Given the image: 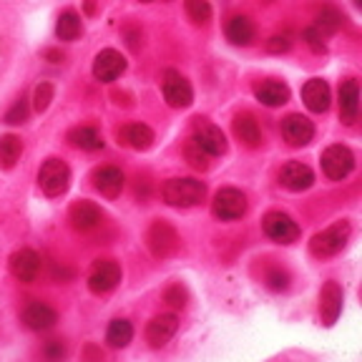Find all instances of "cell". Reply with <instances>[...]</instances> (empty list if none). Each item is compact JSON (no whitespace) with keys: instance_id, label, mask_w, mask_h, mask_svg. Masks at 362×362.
Returning <instances> with one entry per match:
<instances>
[{"instance_id":"obj_1","label":"cell","mask_w":362,"mask_h":362,"mask_svg":"<svg viewBox=\"0 0 362 362\" xmlns=\"http://www.w3.org/2000/svg\"><path fill=\"white\" fill-rule=\"evenodd\" d=\"M161 197L169 206H179V209H189L197 206L206 197V184L199 179H169L161 187Z\"/></svg>"},{"instance_id":"obj_2","label":"cell","mask_w":362,"mask_h":362,"mask_svg":"<svg viewBox=\"0 0 362 362\" xmlns=\"http://www.w3.org/2000/svg\"><path fill=\"white\" fill-rule=\"evenodd\" d=\"M350 221H334L332 226H327L325 232L315 234L310 242V252L315 257H320V259H325V257H334L339 255L342 249H345L347 239H350Z\"/></svg>"},{"instance_id":"obj_3","label":"cell","mask_w":362,"mask_h":362,"mask_svg":"<svg viewBox=\"0 0 362 362\" xmlns=\"http://www.w3.org/2000/svg\"><path fill=\"white\" fill-rule=\"evenodd\" d=\"M38 184L45 197H63L71 187V169L61 158H48L38 171Z\"/></svg>"},{"instance_id":"obj_4","label":"cell","mask_w":362,"mask_h":362,"mask_svg":"<svg viewBox=\"0 0 362 362\" xmlns=\"http://www.w3.org/2000/svg\"><path fill=\"white\" fill-rule=\"evenodd\" d=\"M322 171L329 181H342L355 169V153L342 144H332L322 151Z\"/></svg>"},{"instance_id":"obj_5","label":"cell","mask_w":362,"mask_h":362,"mask_svg":"<svg viewBox=\"0 0 362 362\" xmlns=\"http://www.w3.org/2000/svg\"><path fill=\"white\" fill-rule=\"evenodd\" d=\"M247 197H244V192H239V189H219L214 197V202H211V211H214L216 219L221 221H234V219H242L244 214H247Z\"/></svg>"},{"instance_id":"obj_6","label":"cell","mask_w":362,"mask_h":362,"mask_svg":"<svg viewBox=\"0 0 362 362\" xmlns=\"http://www.w3.org/2000/svg\"><path fill=\"white\" fill-rule=\"evenodd\" d=\"M146 244H148V249H151L153 257L166 259V257L179 252L181 239L171 224H166V221H153L151 229H148V234H146Z\"/></svg>"},{"instance_id":"obj_7","label":"cell","mask_w":362,"mask_h":362,"mask_svg":"<svg viewBox=\"0 0 362 362\" xmlns=\"http://www.w3.org/2000/svg\"><path fill=\"white\" fill-rule=\"evenodd\" d=\"M262 229H264V234L272 242L277 244H292L300 239V226H297V221L292 216L284 214V211H269V214H264Z\"/></svg>"},{"instance_id":"obj_8","label":"cell","mask_w":362,"mask_h":362,"mask_svg":"<svg viewBox=\"0 0 362 362\" xmlns=\"http://www.w3.org/2000/svg\"><path fill=\"white\" fill-rule=\"evenodd\" d=\"M194 144L202 148L206 156H224L229 144H226V136L219 126L209 124L206 119H197L194 124Z\"/></svg>"},{"instance_id":"obj_9","label":"cell","mask_w":362,"mask_h":362,"mask_svg":"<svg viewBox=\"0 0 362 362\" xmlns=\"http://www.w3.org/2000/svg\"><path fill=\"white\" fill-rule=\"evenodd\" d=\"M161 88H164V98L171 108H189L194 103V88L179 71H166L164 81H161Z\"/></svg>"},{"instance_id":"obj_10","label":"cell","mask_w":362,"mask_h":362,"mask_svg":"<svg viewBox=\"0 0 362 362\" xmlns=\"http://www.w3.org/2000/svg\"><path fill=\"white\" fill-rule=\"evenodd\" d=\"M119 282H121V267L119 262L113 259H98L88 274V289L93 294L113 292V289L119 287Z\"/></svg>"},{"instance_id":"obj_11","label":"cell","mask_w":362,"mask_h":362,"mask_svg":"<svg viewBox=\"0 0 362 362\" xmlns=\"http://www.w3.org/2000/svg\"><path fill=\"white\" fill-rule=\"evenodd\" d=\"M282 136L289 146H307L315 139V124L302 113H289L287 119H282Z\"/></svg>"},{"instance_id":"obj_12","label":"cell","mask_w":362,"mask_h":362,"mask_svg":"<svg viewBox=\"0 0 362 362\" xmlns=\"http://www.w3.org/2000/svg\"><path fill=\"white\" fill-rule=\"evenodd\" d=\"M342 302H345V292H342V287H339L337 282L329 279L322 287V292H320V317H322L325 327H332L339 320V315H342Z\"/></svg>"},{"instance_id":"obj_13","label":"cell","mask_w":362,"mask_h":362,"mask_svg":"<svg viewBox=\"0 0 362 362\" xmlns=\"http://www.w3.org/2000/svg\"><path fill=\"white\" fill-rule=\"evenodd\" d=\"M126 71V58L113 48H103L93 61V78L101 83H113Z\"/></svg>"},{"instance_id":"obj_14","label":"cell","mask_w":362,"mask_h":362,"mask_svg":"<svg viewBox=\"0 0 362 362\" xmlns=\"http://www.w3.org/2000/svg\"><path fill=\"white\" fill-rule=\"evenodd\" d=\"M11 272H13V277L21 279V282H25V284L35 282L40 274V257L28 247L18 249V252L11 255Z\"/></svg>"},{"instance_id":"obj_15","label":"cell","mask_w":362,"mask_h":362,"mask_svg":"<svg viewBox=\"0 0 362 362\" xmlns=\"http://www.w3.org/2000/svg\"><path fill=\"white\" fill-rule=\"evenodd\" d=\"M68 219H71V224H74V229H78V232H93L96 226H101L103 221V211L98 204L93 202H76L74 206H71V211H68Z\"/></svg>"},{"instance_id":"obj_16","label":"cell","mask_w":362,"mask_h":362,"mask_svg":"<svg viewBox=\"0 0 362 362\" xmlns=\"http://www.w3.org/2000/svg\"><path fill=\"white\" fill-rule=\"evenodd\" d=\"M279 181L289 192H307L315 184V171L307 164H302V161H289L279 171Z\"/></svg>"},{"instance_id":"obj_17","label":"cell","mask_w":362,"mask_h":362,"mask_svg":"<svg viewBox=\"0 0 362 362\" xmlns=\"http://www.w3.org/2000/svg\"><path fill=\"white\" fill-rule=\"evenodd\" d=\"M124 184H126L124 171L116 169V166H101V169L93 171V187H96V192L106 199L121 197Z\"/></svg>"},{"instance_id":"obj_18","label":"cell","mask_w":362,"mask_h":362,"mask_svg":"<svg viewBox=\"0 0 362 362\" xmlns=\"http://www.w3.org/2000/svg\"><path fill=\"white\" fill-rule=\"evenodd\" d=\"M58 315L53 307L43 305V302H30L25 310H23V325L33 332H45V329L56 327Z\"/></svg>"},{"instance_id":"obj_19","label":"cell","mask_w":362,"mask_h":362,"mask_svg":"<svg viewBox=\"0 0 362 362\" xmlns=\"http://www.w3.org/2000/svg\"><path fill=\"white\" fill-rule=\"evenodd\" d=\"M176 329H179L176 315H156L151 322L146 325V342L158 350V347H164L166 342L174 337Z\"/></svg>"},{"instance_id":"obj_20","label":"cell","mask_w":362,"mask_h":362,"mask_svg":"<svg viewBox=\"0 0 362 362\" xmlns=\"http://www.w3.org/2000/svg\"><path fill=\"white\" fill-rule=\"evenodd\" d=\"M302 101L312 113H325L329 108V101H332L329 86L322 78H310L302 86Z\"/></svg>"},{"instance_id":"obj_21","label":"cell","mask_w":362,"mask_h":362,"mask_svg":"<svg viewBox=\"0 0 362 362\" xmlns=\"http://www.w3.org/2000/svg\"><path fill=\"white\" fill-rule=\"evenodd\" d=\"M339 119L345 124H355L357 111H360V88H357V81H342L339 86Z\"/></svg>"},{"instance_id":"obj_22","label":"cell","mask_w":362,"mask_h":362,"mask_svg":"<svg viewBox=\"0 0 362 362\" xmlns=\"http://www.w3.org/2000/svg\"><path fill=\"white\" fill-rule=\"evenodd\" d=\"M255 96L262 106L277 108L289 101V88L284 83H279V81H262V83L255 88Z\"/></svg>"},{"instance_id":"obj_23","label":"cell","mask_w":362,"mask_h":362,"mask_svg":"<svg viewBox=\"0 0 362 362\" xmlns=\"http://www.w3.org/2000/svg\"><path fill=\"white\" fill-rule=\"evenodd\" d=\"M119 139L134 151H146L153 146V131L146 124H126L119 131Z\"/></svg>"},{"instance_id":"obj_24","label":"cell","mask_w":362,"mask_h":362,"mask_svg":"<svg viewBox=\"0 0 362 362\" xmlns=\"http://www.w3.org/2000/svg\"><path fill=\"white\" fill-rule=\"evenodd\" d=\"M234 134H237V139L244 146L249 148L262 146V129L252 113H239L237 119H234Z\"/></svg>"},{"instance_id":"obj_25","label":"cell","mask_w":362,"mask_h":362,"mask_svg":"<svg viewBox=\"0 0 362 362\" xmlns=\"http://www.w3.org/2000/svg\"><path fill=\"white\" fill-rule=\"evenodd\" d=\"M68 141H71V146L83 148V151H98L106 144L103 134L96 126H76V129L68 131Z\"/></svg>"},{"instance_id":"obj_26","label":"cell","mask_w":362,"mask_h":362,"mask_svg":"<svg viewBox=\"0 0 362 362\" xmlns=\"http://www.w3.org/2000/svg\"><path fill=\"white\" fill-rule=\"evenodd\" d=\"M255 23L247 16H234L226 23V38L232 40L234 45H249L255 40Z\"/></svg>"},{"instance_id":"obj_27","label":"cell","mask_w":362,"mask_h":362,"mask_svg":"<svg viewBox=\"0 0 362 362\" xmlns=\"http://www.w3.org/2000/svg\"><path fill=\"white\" fill-rule=\"evenodd\" d=\"M81 33H83V23H81L78 13H74V11L61 13V18H58V23H56L58 38L66 40V43H74V40L81 38Z\"/></svg>"},{"instance_id":"obj_28","label":"cell","mask_w":362,"mask_h":362,"mask_svg":"<svg viewBox=\"0 0 362 362\" xmlns=\"http://www.w3.org/2000/svg\"><path fill=\"white\" fill-rule=\"evenodd\" d=\"M21 153H23L21 136H16V134L0 136V169H13V166L18 164Z\"/></svg>"},{"instance_id":"obj_29","label":"cell","mask_w":362,"mask_h":362,"mask_svg":"<svg viewBox=\"0 0 362 362\" xmlns=\"http://www.w3.org/2000/svg\"><path fill=\"white\" fill-rule=\"evenodd\" d=\"M134 339V327H131L129 320H113L108 325V332H106V342L113 347V350H121L126 347Z\"/></svg>"},{"instance_id":"obj_30","label":"cell","mask_w":362,"mask_h":362,"mask_svg":"<svg viewBox=\"0 0 362 362\" xmlns=\"http://www.w3.org/2000/svg\"><path fill=\"white\" fill-rule=\"evenodd\" d=\"M342 21H345V18L339 16V11H334V8H322V11L317 13V21L312 28L325 38V35L337 33V30L342 28Z\"/></svg>"},{"instance_id":"obj_31","label":"cell","mask_w":362,"mask_h":362,"mask_svg":"<svg viewBox=\"0 0 362 362\" xmlns=\"http://www.w3.org/2000/svg\"><path fill=\"white\" fill-rule=\"evenodd\" d=\"M184 8H187L189 21L197 23V25H204V23L211 21V6H209V0H187V3H184Z\"/></svg>"},{"instance_id":"obj_32","label":"cell","mask_w":362,"mask_h":362,"mask_svg":"<svg viewBox=\"0 0 362 362\" xmlns=\"http://www.w3.org/2000/svg\"><path fill=\"white\" fill-rule=\"evenodd\" d=\"M51 101H53V86L48 83V81H40L33 90V108L38 113H43V111H48Z\"/></svg>"},{"instance_id":"obj_33","label":"cell","mask_w":362,"mask_h":362,"mask_svg":"<svg viewBox=\"0 0 362 362\" xmlns=\"http://www.w3.org/2000/svg\"><path fill=\"white\" fill-rule=\"evenodd\" d=\"M28 113H30L28 101H25V98L21 96L16 103H13L11 108H8V113H6V124H11V126L25 124V121H28Z\"/></svg>"},{"instance_id":"obj_34","label":"cell","mask_w":362,"mask_h":362,"mask_svg":"<svg viewBox=\"0 0 362 362\" xmlns=\"http://www.w3.org/2000/svg\"><path fill=\"white\" fill-rule=\"evenodd\" d=\"M267 284L272 289H287L289 287V274L284 269H269L267 272Z\"/></svg>"},{"instance_id":"obj_35","label":"cell","mask_w":362,"mask_h":362,"mask_svg":"<svg viewBox=\"0 0 362 362\" xmlns=\"http://www.w3.org/2000/svg\"><path fill=\"white\" fill-rule=\"evenodd\" d=\"M164 300L169 302L171 307H184L187 305V292L181 289V284H171V287L164 292Z\"/></svg>"},{"instance_id":"obj_36","label":"cell","mask_w":362,"mask_h":362,"mask_svg":"<svg viewBox=\"0 0 362 362\" xmlns=\"http://www.w3.org/2000/svg\"><path fill=\"white\" fill-rule=\"evenodd\" d=\"M302 38L307 40V45H310L315 53H325V38L320 33H317L315 28H307L305 33H302Z\"/></svg>"},{"instance_id":"obj_37","label":"cell","mask_w":362,"mask_h":362,"mask_svg":"<svg viewBox=\"0 0 362 362\" xmlns=\"http://www.w3.org/2000/svg\"><path fill=\"white\" fill-rule=\"evenodd\" d=\"M289 48H292V40H289L287 35H274V38H269V43H267V51L269 53H287Z\"/></svg>"},{"instance_id":"obj_38","label":"cell","mask_w":362,"mask_h":362,"mask_svg":"<svg viewBox=\"0 0 362 362\" xmlns=\"http://www.w3.org/2000/svg\"><path fill=\"white\" fill-rule=\"evenodd\" d=\"M187 156H189V161H192V166H197V169H206V158H204L202 148H199V153H194V148L189 146L187 148Z\"/></svg>"},{"instance_id":"obj_39","label":"cell","mask_w":362,"mask_h":362,"mask_svg":"<svg viewBox=\"0 0 362 362\" xmlns=\"http://www.w3.org/2000/svg\"><path fill=\"white\" fill-rule=\"evenodd\" d=\"M45 355H48V357H63V355H66V347H63L58 339H53V342H48V345H45Z\"/></svg>"},{"instance_id":"obj_40","label":"cell","mask_w":362,"mask_h":362,"mask_svg":"<svg viewBox=\"0 0 362 362\" xmlns=\"http://www.w3.org/2000/svg\"><path fill=\"white\" fill-rule=\"evenodd\" d=\"M43 56L48 58L51 63H61V61H63V53H58V51H45Z\"/></svg>"},{"instance_id":"obj_41","label":"cell","mask_w":362,"mask_h":362,"mask_svg":"<svg viewBox=\"0 0 362 362\" xmlns=\"http://www.w3.org/2000/svg\"><path fill=\"white\" fill-rule=\"evenodd\" d=\"M141 3H151V0H141Z\"/></svg>"}]
</instances>
